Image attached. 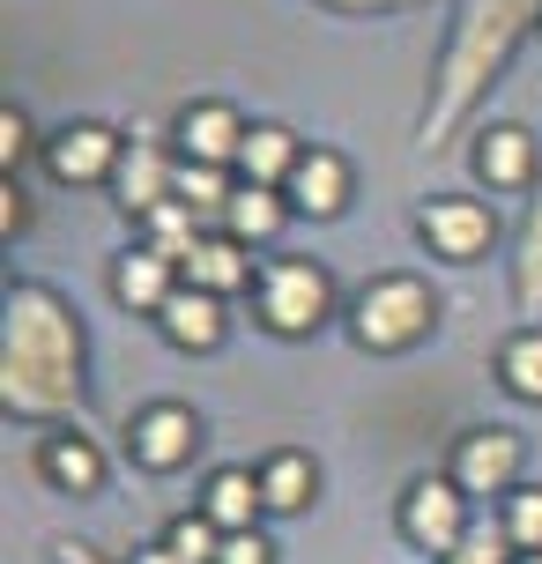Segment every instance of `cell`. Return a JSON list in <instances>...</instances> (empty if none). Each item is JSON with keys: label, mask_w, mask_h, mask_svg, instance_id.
I'll use <instances>...</instances> for the list:
<instances>
[{"label": "cell", "mask_w": 542, "mask_h": 564, "mask_svg": "<svg viewBox=\"0 0 542 564\" xmlns=\"http://www.w3.org/2000/svg\"><path fill=\"white\" fill-rule=\"evenodd\" d=\"M520 550H513V535H506V528H498V520H490V528H476V535L460 542L454 557H438V564H513Z\"/></svg>", "instance_id": "obj_29"}, {"label": "cell", "mask_w": 542, "mask_h": 564, "mask_svg": "<svg viewBox=\"0 0 542 564\" xmlns=\"http://www.w3.org/2000/svg\"><path fill=\"white\" fill-rule=\"evenodd\" d=\"M468 171H476V186H490V194H528L535 171H542V149L520 119H490V127H476Z\"/></svg>", "instance_id": "obj_13"}, {"label": "cell", "mask_w": 542, "mask_h": 564, "mask_svg": "<svg viewBox=\"0 0 542 564\" xmlns=\"http://www.w3.org/2000/svg\"><path fill=\"white\" fill-rule=\"evenodd\" d=\"M15 230H30V194L23 178H0V238H15Z\"/></svg>", "instance_id": "obj_31"}, {"label": "cell", "mask_w": 542, "mask_h": 564, "mask_svg": "<svg viewBox=\"0 0 542 564\" xmlns=\"http://www.w3.org/2000/svg\"><path fill=\"white\" fill-rule=\"evenodd\" d=\"M297 156H305V141L290 134L283 119H253L246 127V149H238V178L246 186H290Z\"/></svg>", "instance_id": "obj_20"}, {"label": "cell", "mask_w": 542, "mask_h": 564, "mask_svg": "<svg viewBox=\"0 0 542 564\" xmlns=\"http://www.w3.org/2000/svg\"><path fill=\"white\" fill-rule=\"evenodd\" d=\"M327 8H349V15H394V8H416V0H327Z\"/></svg>", "instance_id": "obj_33"}, {"label": "cell", "mask_w": 542, "mask_h": 564, "mask_svg": "<svg viewBox=\"0 0 542 564\" xmlns=\"http://www.w3.org/2000/svg\"><path fill=\"white\" fill-rule=\"evenodd\" d=\"M30 468H37V482H45V490H59V498H97V490H105V476H112L105 446H97L89 431H67V423L37 431Z\"/></svg>", "instance_id": "obj_11"}, {"label": "cell", "mask_w": 542, "mask_h": 564, "mask_svg": "<svg viewBox=\"0 0 542 564\" xmlns=\"http://www.w3.org/2000/svg\"><path fill=\"white\" fill-rule=\"evenodd\" d=\"M290 216H297V208H290V194L283 186H246V178H238V194H230V208H224V224L216 230H230V238H238V246H275V238H283L290 230Z\"/></svg>", "instance_id": "obj_19"}, {"label": "cell", "mask_w": 542, "mask_h": 564, "mask_svg": "<svg viewBox=\"0 0 542 564\" xmlns=\"http://www.w3.org/2000/svg\"><path fill=\"white\" fill-rule=\"evenodd\" d=\"M542 23V0H460L454 15V37H446V53L431 67V105H424V149H446L454 127L476 105H484V89L506 75V59L528 30Z\"/></svg>", "instance_id": "obj_2"}, {"label": "cell", "mask_w": 542, "mask_h": 564, "mask_svg": "<svg viewBox=\"0 0 542 564\" xmlns=\"http://www.w3.org/2000/svg\"><path fill=\"white\" fill-rule=\"evenodd\" d=\"M53 564H112V557L89 550V542H53Z\"/></svg>", "instance_id": "obj_32"}, {"label": "cell", "mask_w": 542, "mask_h": 564, "mask_svg": "<svg viewBox=\"0 0 542 564\" xmlns=\"http://www.w3.org/2000/svg\"><path fill=\"white\" fill-rule=\"evenodd\" d=\"M394 528H401L409 550H431V564H438L476 535V498H468L454 476H416L394 506Z\"/></svg>", "instance_id": "obj_5"}, {"label": "cell", "mask_w": 542, "mask_h": 564, "mask_svg": "<svg viewBox=\"0 0 542 564\" xmlns=\"http://www.w3.org/2000/svg\"><path fill=\"white\" fill-rule=\"evenodd\" d=\"M253 476H260V498H268V520H297V512H313V498H319V460L305 446H275Z\"/></svg>", "instance_id": "obj_18"}, {"label": "cell", "mask_w": 542, "mask_h": 564, "mask_svg": "<svg viewBox=\"0 0 542 564\" xmlns=\"http://www.w3.org/2000/svg\"><path fill=\"white\" fill-rule=\"evenodd\" d=\"M200 512H208L224 535H238V528H260V520H268L260 476H253V468H216V476L200 482Z\"/></svg>", "instance_id": "obj_21"}, {"label": "cell", "mask_w": 542, "mask_h": 564, "mask_svg": "<svg viewBox=\"0 0 542 564\" xmlns=\"http://www.w3.org/2000/svg\"><path fill=\"white\" fill-rule=\"evenodd\" d=\"M416 238H424V253H438L446 268H476L490 260L498 246V208L476 194H431L416 208Z\"/></svg>", "instance_id": "obj_6"}, {"label": "cell", "mask_w": 542, "mask_h": 564, "mask_svg": "<svg viewBox=\"0 0 542 564\" xmlns=\"http://www.w3.org/2000/svg\"><path fill=\"white\" fill-rule=\"evenodd\" d=\"M156 542H164L178 564H216V557H224V528H216V520H208L200 506H194V512H178V520H172V528H164Z\"/></svg>", "instance_id": "obj_26"}, {"label": "cell", "mask_w": 542, "mask_h": 564, "mask_svg": "<svg viewBox=\"0 0 542 564\" xmlns=\"http://www.w3.org/2000/svg\"><path fill=\"white\" fill-rule=\"evenodd\" d=\"M513 564H542V550H520V557H513Z\"/></svg>", "instance_id": "obj_35"}, {"label": "cell", "mask_w": 542, "mask_h": 564, "mask_svg": "<svg viewBox=\"0 0 542 564\" xmlns=\"http://www.w3.org/2000/svg\"><path fill=\"white\" fill-rule=\"evenodd\" d=\"M30 149H37V127H30L23 105H0V171L15 178V171L30 164Z\"/></svg>", "instance_id": "obj_28"}, {"label": "cell", "mask_w": 542, "mask_h": 564, "mask_svg": "<svg viewBox=\"0 0 542 564\" xmlns=\"http://www.w3.org/2000/svg\"><path fill=\"white\" fill-rule=\"evenodd\" d=\"M498 528L513 535V550H542V482H520L498 512Z\"/></svg>", "instance_id": "obj_27"}, {"label": "cell", "mask_w": 542, "mask_h": 564, "mask_svg": "<svg viewBox=\"0 0 542 564\" xmlns=\"http://www.w3.org/2000/svg\"><path fill=\"white\" fill-rule=\"evenodd\" d=\"M105 282H112V305H119V312L156 319V312L178 297V282H186V275H178V260H164L156 246H142V238H134V246L112 260V275H105Z\"/></svg>", "instance_id": "obj_15"}, {"label": "cell", "mask_w": 542, "mask_h": 564, "mask_svg": "<svg viewBox=\"0 0 542 564\" xmlns=\"http://www.w3.org/2000/svg\"><path fill=\"white\" fill-rule=\"evenodd\" d=\"M290 208L297 216H313V224H335L349 208V194H357V171H349L343 149H327V141H305V156H297V171H290Z\"/></svg>", "instance_id": "obj_14"}, {"label": "cell", "mask_w": 542, "mask_h": 564, "mask_svg": "<svg viewBox=\"0 0 542 564\" xmlns=\"http://www.w3.org/2000/svg\"><path fill=\"white\" fill-rule=\"evenodd\" d=\"M172 194L194 208L200 224H224L230 194H238V171H224V164H178V186H172Z\"/></svg>", "instance_id": "obj_24"}, {"label": "cell", "mask_w": 542, "mask_h": 564, "mask_svg": "<svg viewBox=\"0 0 542 564\" xmlns=\"http://www.w3.org/2000/svg\"><path fill=\"white\" fill-rule=\"evenodd\" d=\"M200 238H208V230H200V216L178 194L164 200V208H149V216H142V246H156V253L178 260V268H186V253H194Z\"/></svg>", "instance_id": "obj_23"}, {"label": "cell", "mask_w": 542, "mask_h": 564, "mask_svg": "<svg viewBox=\"0 0 542 564\" xmlns=\"http://www.w3.org/2000/svg\"><path fill=\"white\" fill-rule=\"evenodd\" d=\"M127 564H178V557H172V550H164V542H142V550H134V557H127Z\"/></svg>", "instance_id": "obj_34"}, {"label": "cell", "mask_w": 542, "mask_h": 564, "mask_svg": "<svg viewBox=\"0 0 542 564\" xmlns=\"http://www.w3.org/2000/svg\"><path fill=\"white\" fill-rule=\"evenodd\" d=\"M200 409H186V401H149V409H134L127 416V460L142 468V476H178V468H194L200 453Z\"/></svg>", "instance_id": "obj_7"}, {"label": "cell", "mask_w": 542, "mask_h": 564, "mask_svg": "<svg viewBox=\"0 0 542 564\" xmlns=\"http://www.w3.org/2000/svg\"><path fill=\"white\" fill-rule=\"evenodd\" d=\"M119 149H127V134H119V127H105V119H67L59 134H45L37 164H45V178H53V186H112Z\"/></svg>", "instance_id": "obj_9"}, {"label": "cell", "mask_w": 542, "mask_h": 564, "mask_svg": "<svg viewBox=\"0 0 542 564\" xmlns=\"http://www.w3.org/2000/svg\"><path fill=\"white\" fill-rule=\"evenodd\" d=\"M520 468H528V446H520V431H506V423H476V431H460L454 460H446V476H454L468 498H513Z\"/></svg>", "instance_id": "obj_8"}, {"label": "cell", "mask_w": 542, "mask_h": 564, "mask_svg": "<svg viewBox=\"0 0 542 564\" xmlns=\"http://www.w3.org/2000/svg\"><path fill=\"white\" fill-rule=\"evenodd\" d=\"M172 186H178V149H164L149 127H134L127 149H119V171H112V186H105V194L142 224L149 208H164V200H172Z\"/></svg>", "instance_id": "obj_10"}, {"label": "cell", "mask_w": 542, "mask_h": 564, "mask_svg": "<svg viewBox=\"0 0 542 564\" xmlns=\"http://www.w3.org/2000/svg\"><path fill=\"white\" fill-rule=\"evenodd\" d=\"M343 327L365 357H409V349H424L438 335V290L424 275H409V268H387V275L349 290Z\"/></svg>", "instance_id": "obj_3"}, {"label": "cell", "mask_w": 542, "mask_h": 564, "mask_svg": "<svg viewBox=\"0 0 542 564\" xmlns=\"http://www.w3.org/2000/svg\"><path fill=\"white\" fill-rule=\"evenodd\" d=\"M513 305L528 312V327H542V200L528 208V224H520V253H513Z\"/></svg>", "instance_id": "obj_25"}, {"label": "cell", "mask_w": 542, "mask_h": 564, "mask_svg": "<svg viewBox=\"0 0 542 564\" xmlns=\"http://www.w3.org/2000/svg\"><path fill=\"white\" fill-rule=\"evenodd\" d=\"M246 127H253V119L238 112L230 97H194V105L172 119V149H178V164H224V171H238Z\"/></svg>", "instance_id": "obj_12"}, {"label": "cell", "mask_w": 542, "mask_h": 564, "mask_svg": "<svg viewBox=\"0 0 542 564\" xmlns=\"http://www.w3.org/2000/svg\"><path fill=\"white\" fill-rule=\"evenodd\" d=\"M498 387L513 401H535L542 409V327H513L498 341Z\"/></svg>", "instance_id": "obj_22"}, {"label": "cell", "mask_w": 542, "mask_h": 564, "mask_svg": "<svg viewBox=\"0 0 542 564\" xmlns=\"http://www.w3.org/2000/svg\"><path fill=\"white\" fill-rule=\"evenodd\" d=\"M89 401V335L53 282H8L0 297V409L23 423H75Z\"/></svg>", "instance_id": "obj_1"}, {"label": "cell", "mask_w": 542, "mask_h": 564, "mask_svg": "<svg viewBox=\"0 0 542 564\" xmlns=\"http://www.w3.org/2000/svg\"><path fill=\"white\" fill-rule=\"evenodd\" d=\"M216 564H275V542H268V528H238V535H224Z\"/></svg>", "instance_id": "obj_30"}, {"label": "cell", "mask_w": 542, "mask_h": 564, "mask_svg": "<svg viewBox=\"0 0 542 564\" xmlns=\"http://www.w3.org/2000/svg\"><path fill=\"white\" fill-rule=\"evenodd\" d=\"M230 297H216V290H194V282H178V297L164 312H156V335L172 341V349H186V357H208V349H224L230 335Z\"/></svg>", "instance_id": "obj_16"}, {"label": "cell", "mask_w": 542, "mask_h": 564, "mask_svg": "<svg viewBox=\"0 0 542 564\" xmlns=\"http://www.w3.org/2000/svg\"><path fill=\"white\" fill-rule=\"evenodd\" d=\"M178 275L194 282V290L238 297V290H253V282H260V253H253V246H238L230 230H208L194 253H186V268H178Z\"/></svg>", "instance_id": "obj_17"}, {"label": "cell", "mask_w": 542, "mask_h": 564, "mask_svg": "<svg viewBox=\"0 0 542 564\" xmlns=\"http://www.w3.org/2000/svg\"><path fill=\"white\" fill-rule=\"evenodd\" d=\"M335 312H343V290H335V275H327L319 260H305V253H268L260 260L253 319L275 341H313Z\"/></svg>", "instance_id": "obj_4"}]
</instances>
